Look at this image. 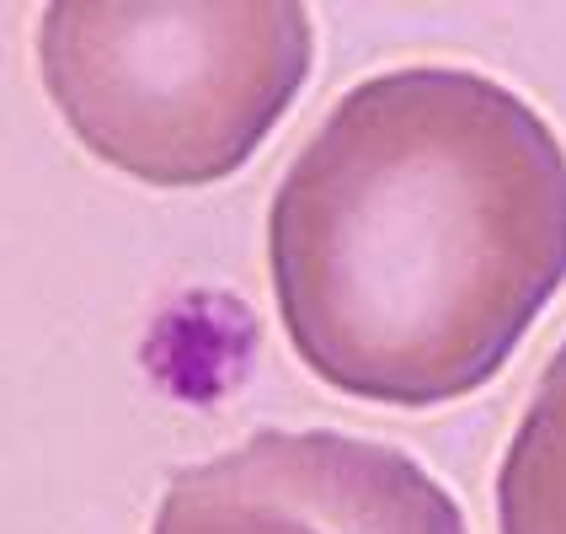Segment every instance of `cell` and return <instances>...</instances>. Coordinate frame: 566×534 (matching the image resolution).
<instances>
[{
  "label": "cell",
  "instance_id": "obj_4",
  "mask_svg": "<svg viewBox=\"0 0 566 534\" xmlns=\"http://www.w3.org/2000/svg\"><path fill=\"white\" fill-rule=\"evenodd\" d=\"M497 534H566V343L551 353L497 471Z\"/></svg>",
  "mask_w": 566,
  "mask_h": 534
},
{
  "label": "cell",
  "instance_id": "obj_3",
  "mask_svg": "<svg viewBox=\"0 0 566 534\" xmlns=\"http://www.w3.org/2000/svg\"><path fill=\"white\" fill-rule=\"evenodd\" d=\"M150 534H471L407 449L347 433H252L177 471Z\"/></svg>",
  "mask_w": 566,
  "mask_h": 534
},
{
  "label": "cell",
  "instance_id": "obj_1",
  "mask_svg": "<svg viewBox=\"0 0 566 534\" xmlns=\"http://www.w3.org/2000/svg\"><path fill=\"white\" fill-rule=\"evenodd\" d=\"M268 279L289 347L337 396L460 401L566 283L562 134L481 70L369 75L283 171Z\"/></svg>",
  "mask_w": 566,
  "mask_h": 534
},
{
  "label": "cell",
  "instance_id": "obj_2",
  "mask_svg": "<svg viewBox=\"0 0 566 534\" xmlns=\"http://www.w3.org/2000/svg\"><path fill=\"white\" fill-rule=\"evenodd\" d=\"M315 60L294 0L49 6L38 70L70 134L150 188H209L283 124Z\"/></svg>",
  "mask_w": 566,
  "mask_h": 534
}]
</instances>
